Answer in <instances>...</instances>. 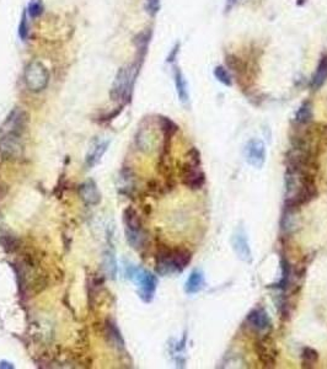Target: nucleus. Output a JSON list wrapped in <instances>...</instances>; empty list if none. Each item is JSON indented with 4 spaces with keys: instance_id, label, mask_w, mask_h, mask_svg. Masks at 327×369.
Segmentation results:
<instances>
[{
    "instance_id": "6e6552de",
    "label": "nucleus",
    "mask_w": 327,
    "mask_h": 369,
    "mask_svg": "<svg viewBox=\"0 0 327 369\" xmlns=\"http://www.w3.org/2000/svg\"><path fill=\"white\" fill-rule=\"evenodd\" d=\"M246 162L254 168L260 169L266 162V147L260 139H252L246 144L245 148Z\"/></svg>"
},
{
    "instance_id": "423d86ee",
    "label": "nucleus",
    "mask_w": 327,
    "mask_h": 369,
    "mask_svg": "<svg viewBox=\"0 0 327 369\" xmlns=\"http://www.w3.org/2000/svg\"><path fill=\"white\" fill-rule=\"evenodd\" d=\"M201 164L188 160L181 166V180L185 186L191 190H199L206 183V175L201 170Z\"/></svg>"
},
{
    "instance_id": "f257e3e1",
    "label": "nucleus",
    "mask_w": 327,
    "mask_h": 369,
    "mask_svg": "<svg viewBox=\"0 0 327 369\" xmlns=\"http://www.w3.org/2000/svg\"><path fill=\"white\" fill-rule=\"evenodd\" d=\"M137 74L135 65H124L116 74L114 84L111 88V99L121 101L128 99L132 94Z\"/></svg>"
},
{
    "instance_id": "5701e85b",
    "label": "nucleus",
    "mask_w": 327,
    "mask_h": 369,
    "mask_svg": "<svg viewBox=\"0 0 327 369\" xmlns=\"http://www.w3.org/2000/svg\"><path fill=\"white\" fill-rule=\"evenodd\" d=\"M43 4L41 0H31L29 4V15L31 17H37L43 13Z\"/></svg>"
},
{
    "instance_id": "aec40b11",
    "label": "nucleus",
    "mask_w": 327,
    "mask_h": 369,
    "mask_svg": "<svg viewBox=\"0 0 327 369\" xmlns=\"http://www.w3.org/2000/svg\"><path fill=\"white\" fill-rule=\"evenodd\" d=\"M313 118V107L310 102H304L296 112L295 120L300 124H306Z\"/></svg>"
},
{
    "instance_id": "ddd939ff",
    "label": "nucleus",
    "mask_w": 327,
    "mask_h": 369,
    "mask_svg": "<svg viewBox=\"0 0 327 369\" xmlns=\"http://www.w3.org/2000/svg\"><path fill=\"white\" fill-rule=\"evenodd\" d=\"M192 260V254L186 248H175L171 251V262L174 265L175 270L182 271Z\"/></svg>"
},
{
    "instance_id": "7ed1b4c3",
    "label": "nucleus",
    "mask_w": 327,
    "mask_h": 369,
    "mask_svg": "<svg viewBox=\"0 0 327 369\" xmlns=\"http://www.w3.org/2000/svg\"><path fill=\"white\" fill-rule=\"evenodd\" d=\"M123 220L126 225V238L129 245L139 249L144 245L145 235L143 233V224L141 217L133 207H128L123 212Z\"/></svg>"
},
{
    "instance_id": "f8f14e48",
    "label": "nucleus",
    "mask_w": 327,
    "mask_h": 369,
    "mask_svg": "<svg viewBox=\"0 0 327 369\" xmlns=\"http://www.w3.org/2000/svg\"><path fill=\"white\" fill-rule=\"evenodd\" d=\"M246 321L250 326L256 329L257 331H264L270 326L268 315L263 309H254V310L250 311L246 317Z\"/></svg>"
},
{
    "instance_id": "412c9836",
    "label": "nucleus",
    "mask_w": 327,
    "mask_h": 369,
    "mask_svg": "<svg viewBox=\"0 0 327 369\" xmlns=\"http://www.w3.org/2000/svg\"><path fill=\"white\" fill-rule=\"evenodd\" d=\"M319 361V353L311 347H305L302 352L303 367H314Z\"/></svg>"
},
{
    "instance_id": "6ab92c4d",
    "label": "nucleus",
    "mask_w": 327,
    "mask_h": 369,
    "mask_svg": "<svg viewBox=\"0 0 327 369\" xmlns=\"http://www.w3.org/2000/svg\"><path fill=\"white\" fill-rule=\"evenodd\" d=\"M103 270H105L106 276L108 278H115L116 272H117V263H116V258H115V254L110 250L103 254Z\"/></svg>"
},
{
    "instance_id": "1a4fd4ad",
    "label": "nucleus",
    "mask_w": 327,
    "mask_h": 369,
    "mask_svg": "<svg viewBox=\"0 0 327 369\" xmlns=\"http://www.w3.org/2000/svg\"><path fill=\"white\" fill-rule=\"evenodd\" d=\"M256 355L264 367L272 368L277 363V351L268 338H262L255 344Z\"/></svg>"
},
{
    "instance_id": "2eb2a0df",
    "label": "nucleus",
    "mask_w": 327,
    "mask_h": 369,
    "mask_svg": "<svg viewBox=\"0 0 327 369\" xmlns=\"http://www.w3.org/2000/svg\"><path fill=\"white\" fill-rule=\"evenodd\" d=\"M327 80V56L320 59L317 69L313 76V88L320 89Z\"/></svg>"
},
{
    "instance_id": "a211bd4d",
    "label": "nucleus",
    "mask_w": 327,
    "mask_h": 369,
    "mask_svg": "<svg viewBox=\"0 0 327 369\" xmlns=\"http://www.w3.org/2000/svg\"><path fill=\"white\" fill-rule=\"evenodd\" d=\"M175 85H176V90L178 94V97L182 102H187L188 101V90H187V83L185 78H183L182 73L180 69L175 70Z\"/></svg>"
},
{
    "instance_id": "9b49d317",
    "label": "nucleus",
    "mask_w": 327,
    "mask_h": 369,
    "mask_svg": "<svg viewBox=\"0 0 327 369\" xmlns=\"http://www.w3.org/2000/svg\"><path fill=\"white\" fill-rule=\"evenodd\" d=\"M79 196L86 206H97L101 202V193L94 180H86L79 186Z\"/></svg>"
},
{
    "instance_id": "20e7f679",
    "label": "nucleus",
    "mask_w": 327,
    "mask_h": 369,
    "mask_svg": "<svg viewBox=\"0 0 327 369\" xmlns=\"http://www.w3.org/2000/svg\"><path fill=\"white\" fill-rule=\"evenodd\" d=\"M26 86L30 91L41 92L47 88L49 82V74L47 68L38 61H32L25 69Z\"/></svg>"
},
{
    "instance_id": "0eeeda50",
    "label": "nucleus",
    "mask_w": 327,
    "mask_h": 369,
    "mask_svg": "<svg viewBox=\"0 0 327 369\" xmlns=\"http://www.w3.org/2000/svg\"><path fill=\"white\" fill-rule=\"evenodd\" d=\"M0 155L5 159L15 160L23 155L22 136H0Z\"/></svg>"
},
{
    "instance_id": "dca6fc26",
    "label": "nucleus",
    "mask_w": 327,
    "mask_h": 369,
    "mask_svg": "<svg viewBox=\"0 0 327 369\" xmlns=\"http://www.w3.org/2000/svg\"><path fill=\"white\" fill-rule=\"evenodd\" d=\"M233 245L236 254L239 255V257L243 261H249L250 256H251V252H250V248L248 245V242H246L245 236L243 235H235L233 240Z\"/></svg>"
},
{
    "instance_id": "4be33fe9",
    "label": "nucleus",
    "mask_w": 327,
    "mask_h": 369,
    "mask_svg": "<svg viewBox=\"0 0 327 369\" xmlns=\"http://www.w3.org/2000/svg\"><path fill=\"white\" fill-rule=\"evenodd\" d=\"M214 75H215V78L221 83H223L224 85L227 86L231 85V76L224 67H216L215 69H214Z\"/></svg>"
},
{
    "instance_id": "4468645a",
    "label": "nucleus",
    "mask_w": 327,
    "mask_h": 369,
    "mask_svg": "<svg viewBox=\"0 0 327 369\" xmlns=\"http://www.w3.org/2000/svg\"><path fill=\"white\" fill-rule=\"evenodd\" d=\"M105 329H106V337L110 344H111L112 346H115L116 348H118V350H123L124 340L123 337H122L120 329H118L117 325H116L115 321L106 320Z\"/></svg>"
},
{
    "instance_id": "39448f33",
    "label": "nucleus",
    "mask_w": 327,
    "mask_h": 369,
    "mask_svg": "<svg viewBox=\"0 0 327 369\" xmlns=\"http://www.w3.org/2000/svg\"><path fill=\"white\" fill-rule=\"evenodd\" d=\"M29 123V115L21 107H15L0 127V136H22Z\"/></svg>"
},
{
    "instance_id": "f3484780",
    "label": "nucleus",
    "mask_w": 327,
    "mask_h": 369,
    "mask_svg": "<svg viewBox=\"0 0 327 369\" xmlns=\"http://www.w3.org/2000/svg\"><path fill=\"white\" fill-rule=\"evenodd\" d=\"M203 284V273L199 272V271H193L186 282V292L187 293H197L198 291L202 289Z\"/></svg>"
},
{
    "instance_id": "393cba45",
    "label": "nucleus",
    "mask_w": 327,
    "mask_h": 369,
    "mask_svg": "<svg viewBox=\"0 0 327 369\" xmlns=\"http://www.w3.org/2000/svg\"><path fill=\"white\" fill-rule=\"evenodd\" d=\"M28 35H29V23L28 20H26V13H23L21 22H20L19 25V36L21 37L22 41H25L26 38H28Z\"/></svg>"
},
{
    "instance_id": "a878e982",
    "label": "nucleus",
    "mask_w": 327,
    "mask_h": 369,
    "mask_svg": "<svg viewBox=\"0 0 327 369\" xmlns=\"http://www.w3.org/2000/svg\"><path fill=\"white\" fill-rule=\"evenodd\" d=\"M160 0H147V9L151 15H155L159 11Z\"/></svg>"
},
{
    "instance_id": "cd10ccee",
    "label": "nucleus",
    "mask_w": 327,
    "mask_h": 369,
    "mask_svg": "<svg viewBox=\"0 0 327 369\" xmlns=\"http://www.w3.org/2000/svg\"><path fill=\"white\" fill-rule=\"evenodd\" d=\"M235 2H236V0H228V4L230 5V7H231V5H233Z\"/></svg>"
},
{
    "instance_id": "b1692460",
    "label": "nucleus",
    "mask_w": 327,
    "mask_h": 369,
    "mask_svg": "<svg viewBox=\"0 0 327 369\" xmlns=\"http://www.w3.org/2000/svg\"><path fill=\"white\" fill-rule=\"evenodd\" d=\"M2 244H3V246H4V249L9 252L14 251V250L17 248L16 246L17 242L14 239V238H11L10 235H5V236L2 239Z\"/></svg>"
},
{
    "instance_id": "9d476101",
    "label": "nucleus",
    "mask_w": 327,
    "mask_h": 369,
    "mask_svg": "<svg viewBox=\"0 0 327 369\" xmlns=\"http://www.w3.org/2000/svg\"><path fill=\"white\" fill-rule=\"evenodd\" d=\"M110 141L102 138H96L94 139V142L90 144V148H89L88 153H86L85 163L86 166L89 168H94L95 165L100 163L101 157L103 156V154L106 153V150L108 149Z\"/></svg>"
},
{
    "instance_id": "bb28decb",
    "label": "nucleus",
    "mask_w": 327,
    "mask_h": 369,
    "mask_svg": "<svg viewBox=\"0 0 327 369\" xmlns=\"http://www.w3.org/2000/svg\"><path fill=\"white\" fill-rule=\"evenodd\" d=\"M2 368H5V369H9V368H14V365L11 364L10 362H7V361H2L0 362V369Z\"/></svg>"
},
{
    "instance_id": "f03ea898",
    "label": "nucleus",
    "mask_w": 327,
    "mask_h": 369,
    "mask_svg": "<svg viewBox=\"0 0 327 369\" xmlns=\"http://www.w3.org/2000/svg\"><path fill=\"white\" fill-rule=\"evenodd\" d=\"M127 276L139 287V297L145 303L151 302L154 298V293L156 291V277L153 273H150L149 271L139 269V267H129L127 271Z\"/></svg>"
}]
</instances>
